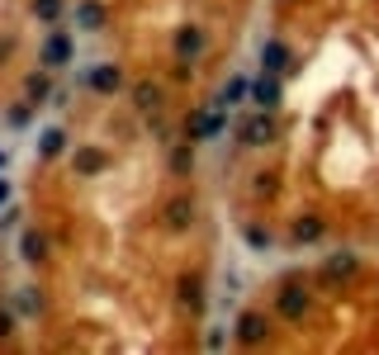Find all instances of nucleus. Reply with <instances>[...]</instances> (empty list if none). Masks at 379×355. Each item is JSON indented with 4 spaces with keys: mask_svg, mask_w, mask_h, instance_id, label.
Segmentation results:
<instances>
[{
    "mask_svg": "<svg viewBox=\"0 0 379 355\" xmlns=\"http://www.w3.org/2000/svg\"><path fill=\"white\" fill-rule=\"evenodd\" d=\"M237 138L247 142V147H266V142L275 138V119H270V109H261V114H252L247 124L237 128Z\"/></svg>",
    "mask_w": 379,
    "mask_h": 355,
    "instance_id": "obj_1",
    "label": "nucleus"
},
{
    "mask_svg": "<svg viewBox=\"0 0 379 355\" xmlns=\"http://www.w3.org/2000/svg\"><path fill=\"white\" fill-rule=\"evenodd\" d=\"M86 86H91V91H100V95H114L119 86H124V71H119V66H110V62H100V66H91V71H86Z\"/></svg>",
    "mask_w": 379,
    "mask_h": 355,
    "instance_id": "obj_2",
    "label": "nucleus"
},
{
    "mask_svg": "<svg viewBox=\"0 0 379 355\" xmlns=\"http://www.w3.org/2000/svg\"><path fill=\"white\" fill-rule=\"evenodd\" d=\"M71 166H76V175H100V170L110 166V156L100 152V147H76V156H71Z\"/></svg>",
    "mask_w": 379,
    "mask_h": 355,
    "instance_id": "obj_3",
    "label": "nucleus"
},
{
    "mask_svg": "<svg viewBox=\"0 0 379 355\" xmlns=\"http://www.w3.org/2000/svg\"><path fill=\"white\" fill-rule=\"evenodd\" d=\"M237 341H242V346H261V341H266V318H261V313H242Z\"/></svg>",
    "mask_w": 379,
    "mask_h": 355,
    "instance_id": "obj_4",
    "label": "nucleus"
},
{
    "mask_svg": "<svg viewBox=\"0 0 379 355\" xmlns=\"http://www.w3.org/2000/svg\"><path fill=\"white\" fill-rule=\"evenodd\" d=\"M247 91H252V100H256L261 109H275V105H280V76H275V71H270V76H261L256 86H247Z\"/></svg>",
    "mask_w": 379,
    "mask_h": 355,
    "instance_id": "obj_5",
    "label": "nucleus"
},
{
    "mask_svg": "<svg viewBox=\"0 0 379 355\" xmlns=\"http://www.w3.org/2000/svg\"><path fill=\"white\" fill-rule=\"evenodd\" d=\"M303 313H308V293H303L299 284L280 289V318H303Z\"/></svg>",
    "mask_w": 379,
    "mask_h": 355,
    "instance_id": "obj_6",
    "label": "nucleus"
},
{
    "mask_svg": "<svg viewBox=\"0 0 379 355\" xmlns=\"http://www.w3.org/2000/svg\"><path fill=\"white\" fill-rule=\"evenodd\" d=\"M76 24H81L86 33L105 29V5H100V0H81V5H76Z\"/></svg>",
    "mask_w": 379,
    "mask_h": 355,
    "instance_id": "obj_7",
    "label": "nucleus"
},
{
    "mask_svg": "<svg viewBox=\"0 0 379 355\" xmlns=\"http://www.w3.org/2000/svg\"><path fill=\"white\" fill-rule=\"evenodd\" d=\"M43 62L47 66H66V62H71V38H66V33H52V38H47Z\"/></svg>",
    "mask_w": 379,
    "mask_h": 355,
    "instance_id": "obj_8",
    "label": "nucleus"
},
{
    "mask_svg": "<svg viewBox=\"0 0 379 355\" xmlns=\"http://www.w3.org/2000/svg\"><path fill=\"white\" fill-rule=\"evenodd\" d=\"M199 47H204V33H199V29H180V33H175V57H180V62L199 57Z\"/></svg>",
    "mask_w": 379,
    "mask_h": 355,
    "instance_id": "obj_9",
    "label": "nucleus"
},
{
    "mask_svg": "<svg viewBox=\"0 0 379 355\" xmlns=\"http://www.w3.org/2000/svg\"><path fill=\"white\" fill-rule=\"evenodd\" d=\"M261 66L280 76L284 66H289V47H284V43H266V47H261Z\"/></svg>",
    "mask_w": 379,
    "mask_h": 355,
    "instance_id": "obj_10",
    "label": "nucleus"
},
{
    "mask_svg": "<svg viewBox=\"0 0 379 355\" xmlns=\"http://www.w3.org/2000/svg\"><path fill=\"white\" fill-rule=\"evenodd\" d=\"M218 133H223V114H199V119H194V128H190V138H194V142L218 138Z\"/></svg>",
    "mask_w": 379,
    "mask_h": 355,
    "instance_id": "obj_11",
    "label": "nucleus"
},
{
    "mask_svg": "<svg viewBox=\"0 0 379 355\" xmlns=\"http://www.w3.org/2000/svg\"><path fill=\"white\" fill-rule=\"evenodd\" d=\"M62 147H66L62 128H43V138H38V156H62Z\"/></svg>",
    "mask_w": 379,
    "mask_h": 355,
    "instance_id": "obj_12",
    "label": "nucleus"
},
{
    "mask_svg": "<svg viewBox=\"0 0 379 355\" xmlns=\"http://www.w3.org/2000/svg\"><path fill=\"white\" fill-rule=\"evenodd\" d=\"M190 218H194V204L190 199H171L166 204V223H171V228H190Z\"/></svg>",
    "mask_w": 379,
    "mask_h": 355,
    "instance_id": "obj_13",
    "label": "nucleus"
},
{
    "mask_svg": "<svg viewBox=\"0 0 379 355\" xmlns=\"http://www.w3.org/2000/svg\"><path fill=\"white\" fill-rule=\"evenodd\" d=\"M19 256L38 265V261H43V256H47V242H43V237H38V232H24V242H19Z\"/></svg>",
    "mask_w": 379,
    "mask_h": 355,
    "instance_id": "obj_14",
    "label": "nucleus"
},
{
    "mask_svg": "<svg viewBox=\"0 0 379 355\" xmlns=\"http://www.w3.org/2000/svg\"><path fill=\"white\" fill-rule=\"evenodd\" d=\"M180 303H185V308H204V284H199V279H180Z\"/></svg>",
    "mask_w": 379,
    "mask_h": 355,
    "instance_id": "obj_15",
    "label": "nucleus"
},
{
    "mask_svg": "<svg viewBox=\"0 0 379 355\" xmlns=\"http://www.w3.org/2000/svg\"><path fill=\"white\" fill-rule=\"evenodd\" d=\"M24 91H29V100L38 105V100H47V95H52V81H47L43 71H33V76L24 81Z\"/></svg>",
    "mask_w": 379,
    "mask_h": 355,
    "instance_id": "obj_16",
    "label": "nucleus"
},
{
    "mask_svg": "<svg viewBox=\"0 0 379 355\" xmlns=\"http://www.w3.org/2000/svg\"><path fill=\"white\" fill-rule=\"evenodd\" d=\"M133 100H138V109H142V114H157V105H161L157 86H138V91H133Z\"/></svg>",
    "mask_w": 379,
    "mask_h": 355,
    "instance_id": "obj_17",
    "label": "nucleus"
},
{
    "mask_svg": "<svg viewBox=\"0 0 379 355\" xmlns=\"http://www.w3.org/2000/svg\"><path fill=\"white\" fill-rule=\"evenodd\" d=\"M317 237H322V223L317 218H299L294 223V242H317Z\"/></svg>",
    "mask_w": 379,
    "mask_h": 355,
    "instance_id": "obj_18",
    "label": "nucleus"
},
{
    "mask_svg": "<svg viewBox=\"0 0 379 355\" xmlns=\"http://www.w3.org/2000/svg\"><path fill=\"white\" fill-rule=\"evenodd\" d=\"M242 95H247V81H242V76H233V81H228V86H223V95H218V109L237 105V100H242Z\"/></svg>",
    "mask_w": 379,
    "mask_h": 355,
    "instance_id": "obj_19",
    "label": "nucleus"
},
{
    "mask_svg": "<svg viewBox=\"0 0 379 355\" xmlns=\"http://www.w3.org/2000/svg\"><path fill=\"white\" fill-rule=\"evenodd\" d=\"M190 166H194V147H190V142H180V147L171 152V170H175V175H185Z\"/></svg>",
    "mask_w": 379,
    "mask_h": 355,
    "instance_id": "obj_20",
    "label": "nucleus"
},
{
    "mask_svg": "<svg viewBox=\"0 0 379 355\" xmlns=\"http://www.w3.org/2000/svg\"><path fill=\"white\" fill-rule=\"evenodd\" d=\"M33 15H38V19H47V24H52V19L62 15V0H33Z\"/></svg>",
    "mask_w": 379,
    "mask_h": 355,
    "instance_id": "obj_21",
    "label": "nucleus"
},
{
    "mask_svg": "<svg viewBox=\"0 0 379 355\" xmlns=\"http://www.w3.org/2000/svg\"><path fill=\"white\" fill-rule=\"evenodd\" d=\"M356 270V256H332L327 261V275H351Z\"/></svg>",
    "mask_w": 379,
    "mask_h": 355,
    "instance_id": "obj_22",
    "label": "nucleus"
},
{
    "mask_svg": "<svg viewBox=\"0 0 379 355\" xmlns=\"http://www.w3.org/2000/svg\"><path fill=\"white\" fill-rule=\"evenodd\" d=\"M5 332H10V313H0V337H5Z\"/></svg>",
    "mask_w": 379,
    "mask_h": 355,
    "instance_id": "obj_23",
    "label": "nucleus"
},
{
    "mask_svg": "<svg viewBox=\"0 0 379 355\" xmlns=\"http://www.w3.org/2000/svg\"><path fill=\"white\" fill-rule=\"evenodd\" d=\"M5 199H10V185H5V180H0V204H5Z\"/></svg>",
    "mask_w": 379,
    "mask_h": 355,
    "instance_id": "obj_24",
    "label": "nucleus"
},
{
    "mask_svg": "<svg viewBox=\"0 0 379 355\" xmlns=\"http://www.w3.org/2000/svg\"><path fill=\"white\" fill-rule=\"evenodd\" d=\"M0 166H5V152H0Z\"/></svg>",
    "mask_w": 379,
    "mask_h": 355,
    "instance_id": "obj_25",
    "label": "nucleus"
}]
</instances>
